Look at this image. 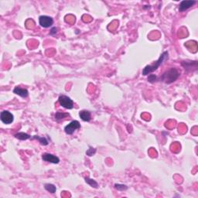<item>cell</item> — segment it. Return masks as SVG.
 Here are the masks:
<instances>
[{
  "label": "cell",
  "instance_id": "277c9868",
  "mask_svg": "<svg viewBox=\"0 0 198 198\" xmlns=\"http://www.w3.org/2000/svg\"><path fill=\"white\" fill-rule=\"evenodd\" d=\"M81 128V124L78 121L74 120L70 122L67 125L64 127V131L67 135H72L76 130L79 129Z\"/></svg>",
  "mask_w": 198,
  "mask_h": 198
},
{
  "label": "cell",
  "instance_id": "5b68a950",
  "mask_svg": "<svg viewBox=\"0 0 198 198\" xmlns=\"http://www.w3.org/2000/svg\"><path fill=\"white\" fill-rule=\"evenodd\" d=\"M0 119L5 125H9L14 121V116L9 111H2L0 114Z\"/></svg>",
  "mask_w": 198,
  "mask_h": 198
},
{
  "label": "cell",
  "instance_id": "ac0fdd59",
  "mask_svg": "<svg viewBox=\"0 0 198 198\" xmlns=\"http://www.w3.org/2000/svg\"><path fill=\"white\" fill-rule=\"evenodd\" d=\"M148 81L150 83H155L156 81H158V77L155 74H149V77H148Z\"/></svg>",
  "mask_w": 198,
  "mask_h": 198
},
{
  "label": "cell",
  "instance_id": "4fadbf2b",
  "mask_svg": "<svg viewBox=\"0 0 198 198\" xmlns=\"http://www.w3.org/2000/svg\"><path fill=\"white\" fill-rule=\"evenodd\" d=\"M16 139H20V140H26V139H30L31 136L29 135H28L27 133L25 132H18V133L15 134L14 135Z\"/></svg>",
  "mask_w": 198,
  "mask_h": 198
},
{
  "label": "cell",
  "instance_id": "9a60e30c",
  "mask_svg": "<svg viewBox=\"0 0 198 198\" xmlns=\"http://www.w3.org/2000/svg\"><path fill=\"white\" fill-rule=\"evenodd\" d=\"M44 188H45L46 190H47L48 192H50V193H54L57 190L56 186L52 184H46L45 185H44Z\"/></svg>",
  "mask_w": 198,
  "mask_h": 198
},
{
  "label": "cell",
  "instance_id": "2e32d148",
  "mask_svg": "<svg viewBox=\"0 0 198 198\" xmlns=\"http://www.w3.org/2000/svg\"><path fill=\"white\" fill-rule=\"evenodd\" d=\"M85 182L88 184V185H90L91 187L98 188V184H97L94 180L89 178V177H85Z\"/></svg>",
  "mask_w": 198,
  "mask_h": 198
},
{
  "label": "cell",
  "instance_id": "ffe728a7",
  "mask_svg": "<svg viewBox=\"0 0 198 198\" xmlns=\"http://www.w3.org/2000/svg\"><path fill=\"white\" fill-rule=\"evenodd\" d=\"M57 30H58V29L57 28V27H54V28H52V29H51V34L55 35L57 32Z\"/></svg>",
  "mask_w": 198,
  "mask_h": 198
},
{
  "label": "cell",
  "instance_id": "8992f818",
  "mask_svg": "<svg viewBox=\"0 0 198 198\" xmlns=\"http://www.w3.org/2000/svg\"><path fill=\"white\" fill-rule=\"evenodd\" d=\"M39 23L43 28H49L54 24V20L48 16H40L39 17Z\"/></svg>",
  "mask_w": 198,
  "mask_h": 198
},
{
  "label": "cell",
  "instance_id": "8fae6325",
  "mask_svg": "<svg viewBox=\"0 0 198 198\" xmlns=\"http://www.w3.org/2000/svg\"><path fill=\"white\" fill-rule=\"evenodd\" d=\"M181 64H182L183 67H184V69L187 70H190L192 67L196 68V67H197V62L191 61V60H190V61H188V60H187V61H183L182 63H181Z\"/></svg>",
  "mask_w": 198,
  "mask_h": 198
},
{
  "label": "cell",
  "instance_id": "ba28073f",
  "mask_svg": "<svg viewBox=\"0 0 198 198\" xmlns=\"http://www.w3.org/2000/svg\"><path fill=\"white\" fill-rule=\"evenodd\" d=\"M195 3L196 1H182L179 5V10L180 12H184L192 7Z\"/></svg>",
  "mask_w": 198,
  "mask_h": 198
},
{
  "label": "cell",
  "instance_id": "6da1fadb",
  "mask_svg": "<svg viewBox=\"0 0 198 198\" xmlns=\"http://www.w3.org/2000/svg\"><path fill=\"white\" fill-rule=\"evenodd\" d=\"M168 59H169V53H168V51H165V52H163L161 54L160 57H159V59L157 60L156 61L153 62L152 64L147 65V66H146V67L143 68L142 72V75H149V74H150L151 73L156 71V70L159 67V66L162 65V63H164V61Z\"/></svg>",
  "mask_w": 198,
  "mask_h": 198
},
{
  "label": "cell",
  "instance_id": "7c38bea8",
  "mask_svg": "<svg viewBox=\"0 0 198 198\" xmlns=\"http://www.w3.org/2000/svg\"><path fill=\"white\" fill-rule=\"evenodd\" d=\"M32 139H36V140L39 141L40 144L43 145V146H47L49 144V141L47 140V138L45 137H40L39 135H34V136L32 137Z\"/></svg>",
  "mask_w": 198,
  "mask_h": 198
},
{
  "label": "cell",
  "instance_id": "3957f363",
  "mask_svg": "<svg viewBox=\"0 0 198 198\" xmlns=\"http://www.w3.org/2000/svg\"><path fill=\"white\" fill-rule=\"evenodd\" d=\"M58 101H59L60 104L62 107L67 109H72L74 108V101L72 99H70L68 96L66 95H60L58 98Z\"/></svg>",
  "mask_w": 198,
  "mask_h": 198
},
{
  "label": "cell",
  "instance_id": "30bf717a",
  "mask_svg": "<svg viewBox=\"0 0 198 198\" xmlns=\"http://www.w3.org/2000/svg\"><path fill=\"white\" fill-rule=\"evenodd\" d=\"M79 116L84 122H89L91 119V115L89 111L87 110H82L79 112Z\"/></svg>",
  "mask_w": 198,
  "mask_h": 198
},
{
  "label": "cell",
  "instance_id": "7a4b0ae2",
  "mask_svg": "<svg viewBox=\"0 0 198 198\" xmlns=\"http://www.w3.org/2000/svg\"><path fill=\"white\" fill-rule=\"evenodd\" d=\"M180 76V71L177 68L175 67H171L169 70L163 73L162 75L158 78V81L164 82L165 84H172L177 81Z\"/></svg>",
  "mask_w": 198,
  "mask_h": 198
},
{
  "label": "cell",
  "instance_id": "e0dca14e",
  "mask_svg": "<svg viewBox=\"0 0 198 198\" xmlns=\"http://www.w3.org/2000/svg\"><path fill=\"white\" fill-rule=\"evenodd\" d=\"M115 188L118 190L119 191H124L128 190V187L125 184H115Z\"/></svg>",
  "mask_w": 198,
  "mask_h": 198
},
{
  "label": "cell",
  "instance_id": "52a82bcc",
  "mask_svg": "<svg viewBox=\"0 0 198 198\" xmlns=\"http://www.w3.org/2000/svg\"><path fill=\"white\" fill-rule=\"evenodd\" d=\"M42 159L45 162H51L54 164H57L60 162L59 157L51 154V153H43L42 155Z\"/></svg>",
  "mask_w": 198,
  "mask_h": 198
},
{
  "label": "cell",
  "instance_id": "d6986e66",
  "mask_svg": "<svg viewBox=\"0 0 198 198\" xmlns=\"http://www.w3.org/2000/svg\"><path fill=\"white\" fill-rule=\"evenodd\" d=\"M96 153V149L95 148L93 147H89V149L87 150L86 154L87 156H94Z\"/></svg>",
  "mask_w": 198,
  "mask_h": 198
},
{
  "label": "cell",
  "instance_id": "9c48e42d",
  "mask_svg": "<svg viewBox=\"0 0 198 198\" xmlns=\"http://www.w3.org/2000/svg\"><path fill=\"white\" fill-rule=\"evenodd\" d=\"M13 93L17 95L20 96L22 97H26L29 95V91L26 88H22L20 87L16 86L14 89H13Z\"/></svg>",
  "mask_w": 198,
  "mask_h": 198
},
{
  "label": "cell",
  "instance_id": "5bb4252c",
  "mask_svg": "<svg viewBox=\"0 0 198 198\" xmlns=\"http://www.w3.org/2000/svg\"><path fill=\"white\" fill-rule=\"evenodd\" d=\"M68 116H70V115H69L68 113H64V112H57L56 114H55V115H54V118H55V119H56L57 121H60L61 120V119H65V118L68 117Z\"/></svg>",
  "mask_w": 198,
  "mask_h": 198
}]
</instances>
